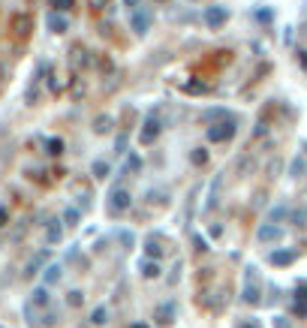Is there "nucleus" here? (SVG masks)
Listing matches in <instances>:
<instances>
[{
	"instance_id": "f257e3e1",
	"label": "nucleus",
	"mask_w": 307,
	"mask_h": 328,
	"mask_svg": "<svg viewBox=\"0 0 307 328\" xmlns=\"http://www.w3.org/2000/svg\"><path fill=\"white\" fill-rule=\"evenodd\" d=\"M3 220H6V211H0V226H3Z\"/></svg>"
}]
</instances>
